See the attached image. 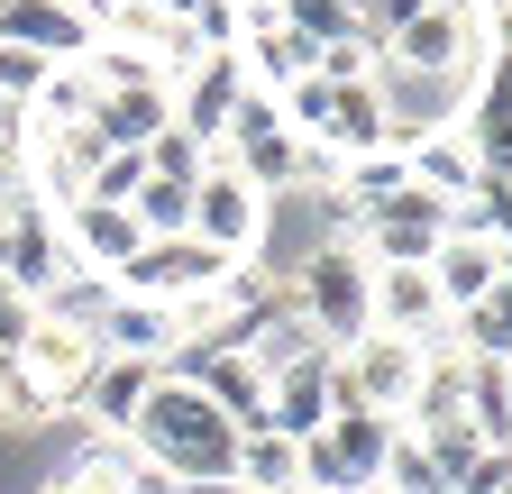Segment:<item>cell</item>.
<instances>
[{"mask_svg": "<svg viewBox=\"0 0 512 494\" xmlns=\"http://www.w3.org/2000/svg\"><path fill=\"white\" fill-rule=\"evenodd\" d=\"M128 449L156 458L174 485H211V476H229V458H238V421H229L202 385L156 376V394L138 403V421H128Z\"/></svg>", "mask_w": 512, "mask_h": 494, "instance_id": "obj_1", "label": "cell"}, {"mask_svg": "<svg viewBox=\"0 0 512 494\" xmlns=\"http://www.w3.org/2000/svg\"><path fill=\"white\" fill-rule=\"evenodd\" d=\"M266 229H275V202L256 193L229 156H211L202 183H192V229H183V238H202L211 257L238 266V257H266Z\"/></svg>", "mask_w": 512, "mask_h": 494, "instance_id": "obj_2", "label": "cell"}, {"mask_svg": "<svg viewBox=\"0 0 512 494\" xmlns=\"http://www.w3.org/2000/svg\"><path fill=\"white\" fill-rule=\"evenodd\" d=\"M412 385H421V348H412V339L366 330L357 348H339V357H330V403H339V412L403 421V412H412Z\"/></svg>", "mask_w": 512, "mask_h": 494, "instance_id": "obj_3", "label": "cell"}, {"mask_svg": "<svg viewBox=\"0 0 512 494\" xmlns=\"http://www.w3.org/2000/svg\"><path fill=\"white\" fill-rule=\"evenodd\" d=\"M293 312L320 330V348H357L366 339V257L357 247H311L302 275H293Z\"/></svg>", "mask_w": 512, "mask_h": 494, "instance_id": "obj_4", "label": "cell"}, {"mask_svg": "<svg viewBox=\"0 0 512 494\" xmlns=\"http://www.w3.org/2000/svg\"><path fill=\"white\" fill-rule=\"evenodd\" d=\"M384 449H394V421H375V412H330L302 440V494H366Z\"/></svg>", "mask_w": 512, "mask_h": 494, "instance_id": "obj_5", "label": "cell"}, {"mask_svg": "<svg viewBox=\"0 0 512 494\" xmlns=\"http://www.w3.org/2000/svg\"><path fill=\"white\" fill-rule=\"evenodd\" d=\"M220 275H229V257H211L202 238H147L138 257H128V266L110 275V293H138V302H174V312H183V302H192V293H211Z\"/></svg>", "mask_w": 512, "mask_h": 494, "instance_id": "obj_6", "label": "cell"}, {"mask_svg": "<svg viewBox=\"0 0 512 494\" xmlns=\"http://www.w3.org/2000/svg\"><path fill=\"white\" fill-rule=\"evenodd\" d=\"M10 366L46 394V412L64 421V412L83 403V385L101 376V339H92V330H64V321H46V312H37V330H28V348H19Z\"/></svg>", "mask_w": 512, "mask_h": 494, "instance_id": "obj_7", "label": "cell"}, {"mask_svg": "<svg viewBox=\"0 0 512 494\" xmlns=\"http://www.w3.org/2000/svg\"><path fill=\"white\" fill-rule=\"evenodd\" d=\"M366 330L412 339V348L448 339V302H439L430 266H366Z\"/></svg>", "mask_w": 512, "mask_h": 494, "instance_id": "obj_8", "label": "cell"}, {"mask_svg": "<svg viewBox=\"0 0 512 494\" xmlns=\"http://www.w3.org/2000/svg\"><path fill=\"white\" fill-rule=\"evenodd\" d=\"M238 92H247L238 55H192V65L174 74V129H183V138H202V147L220 156V129H229Z\"/></svg>", "mask_w": 512, "mask_h": 494, "instance_id": "obj_9", "label": "cell"}, {"mask_svg": "<svg viewBox=\"0 0 512 494\" xmlns=\"http://www.w3.org/2000/svg\"><path fill=\"white\" fill-rule=\"evenodd\" d=\"M165 129H174V83H165V74L110 83L101 110H92V138H101V147H128V156H138L147 138H165Z\"/></svg>", "mask_w": 512, "mask_h": 494, "instance_id": "obj_10", "label": "cell"}, {"mask_svg": "<svg viewBox=\"0 0 512 494\" xmlns=\"http://www.w3.org/2000/svg\"><path fill=\"white\" fill-rule=\"evenodd\" d=\"M0 46H28V55H46V65H74V55H92V19L74 10V0H0Z\"/></svg>", "mask_w": 512, "mask_h": 494, "instance_id": "obj_11", "label": "cell"}, {"mask_svg": "<svg viewBox=\"0 0 512 494\" xmlns=\"http://www.w3.org/2000/svg\"><path fill=\"white\" fill-rule=\"evenodd\" d=\"M458 129H467L476 165H485L494 183H512V55H494V65H485V83H476L467 110H458Z\"/></svg>", "mask_w": 512, "mask_h": 494, "instance_id": "obj_12", "label": "cell"}, {"mask_svg": "<svg viewBox=\"0 0 512 494\" xmlns=\"http://www.w3.org/2000/svg\"><path fill=\"white\" fill-rule=\"evenodd\" d=\"M238 357L256 366V385H275V376H293V366H311V357H330V348H320V330H311V321L293 312V293H284V302H266V312L247 321Z\"/></svg>", "mask_w": 512, "mask_h": 494, "instance_id": "obj_13", "label": "cell"}, {"mask_svg": "<svg viewBox=\"0 0 512 494\" xmlns=\"http://www.w3.org/2000/svg\"><path fill=\"white\" fill-rule=\"evenodd\" d=\"M64 220V247H74V266L83 275H119L128 257H138V220H128V202H74V211H55Z\"/></svg>", "mask_w": 512, "mask_h": 494, "instance_id": "obj_14", "label": "cell"}, {"mask_svg": "<svg viewBox=\"0 0 512 494\" xmlns=\"http://www.w3.org/2000/svg\"><path fill=\"white\" fill-rule=\"evenodd\" d=\"M101 357H147L165 366L183 348V321H174V302H138V293H110V312H101Z\"/></svg>", "mask_w": 512, "mask_h": 494, "instance_id": "obj_15", "label": "cell"}, {"mask_svg": "<svg viewBox=\"0 0 512 494\" xmlns=\"http://www.w3.org/2000/svg\"><path fill=\"white\" fill-rule=\"evenodd\" d=\"M430 284H439V302H448V321L476 312V302L503 284V247L476 238V229H448V238H439V257H430Z\"/></svg>", "mask_w": 512, "mask_h": 494, "instance_id": "obj_16", "label": "cell"}, {"mask_svg": "<svg viewBox=\"0 0 512 494\" xmlns=\"http://www.w3.org/2000/svg\"><path fill=\"white\" fill-rule=\"evenodd\" d=\"M10 220V284L37 302L55 275H74V247H64V220L55 211H37V202H19V211H0Z\"/></svg>", "mask_w": 512, "mask_h": 494, "instance_id": "obj_17", "label": "cell"}, {"mask_svg": "<svg viewBox=\"0 0 512 494\" xmlns=\"http://www.w3.org/2000/svg\"><path fill=\"white\" fill-rule=\"evenodd\" d=\"M467 376H476V357H467L458 339H430V348H421V385H412L403 430H448V421H467Z\"/></svg>", "mask_w": 512, "mask_h": 494, "instance_id": "obj_18", "label": "cell"}, {"mask_svg": "<svg viewBox=\"0 0 512 494\" xmlns=\"http://www.w3.org/2000/svg\"><path fill=\"white\" fill-rule=\"evenodd\" d=\"M403 174L421 183L430 202H448V211H458V202L476 193V183H485V165H476L467 129H430V138H412V147H403Z\"/></svg>", "mask_w": 512, "mask_h": 494, "instance_id": "obj_19", "label": "cell"}, {"mask_svg": "<svg viewBox=\"0 0 512 494\" xmlns=\"http://www.w3.org/2000/svg\"><path fill=\"white\" fill-rule=\"evenodd\" d=\"M311 147H330V156H375V147H394V129H384V101L375 83H330V110H320V138Z\"/></svg>", "mask_w": 512, "mask_h": 494, "instance_id": "obj_20", "label": "cell"}, {"mask_svg": "<svg viewBox=\"0 0 512 494\" xmlns=\"http://www.w3.org/2000/svg\"><path fill=\"white\" fill-rule=\"evenodd\" d=\"M330 412H339V403H330V357H311V366H293V376H275V385H266V421H256V430L311 440Z\"/></svg>", "mask_w": 512, "mask_h": 494, "instance_id": "obj_21", "label": "cell"}, {"mask_svg": "<svg viewBox=\"0 0 512 494\" xmlns=\"http://www.w3.org/2000/svg\"><path fill=\"white\" fill-rule=\"evenodd\" d=\"M92 110H101V74L83 65H46V83L28 92V129H92Z\"/></svg>", "mask_w": 512, "mask_h": 494, "instance_id": "obj_22", "label": "cell"}, {"mask_svg": "<svg viewBox=\"0 0 512 494\" xmlns=\"http://www.w3.org/2000/svg\"><path fill=\"white\" fill-rule=\"evenodd\" d=\"M229 476L247 494H302V440H284V430H238Z\"/></svg>", "mask_w": 512, "mask_h": 494, "instance_id": "obj_23", "label": "cell"}, {"mask_svg": "<svg viewBox=\"0 0 512 494\" xmlns=\"http://www.w3.org/2000/svg\"><path fill=\"white\" fill-rule=\"evenodd\" d=\"M37 494H119V440H101V430H83L74 458H64Z\"/></svg>", "mask_w": 512, "mask_h": 494, "instance_id": "obj_24", "label": "cell"}, {"mask_svg": "<svg viewBox=\"0 0 512 494\" xmlns=\"http://www.w3.org/2000/svg\"><path fill=\"white\" fill-rule=\"evenodd\" d=\"M37 312L46 321H64V330H101V312H110V275H55L46 293H37Z\"/></svg>", "mask_w": 512, "mask_h": 494, "instance_id": "obj_25", "label": "cell"}, {"mask_svg": "<svg viewBox=\"0 0 512 494\" xmlns=\"http://www.w3.org/2000/svg\"><path fill=\"white\" fill-rule=\"evenodd\" d=\"M128 220H138V238H183V229H192V183L147 174L138 193H128Z\"/></svg>", "mask_w": 512, "mask_h": 494, "instance_id": "obj_26", "label": "cell"}, {"mask_svg": "<svg viewBox=\"0 0 512 494\" xmlns=\"http://www.w3.org/2000/svg\"><path fill=\"white\" fill-rule=\"evenodd\" d=\"M448 339H458L467 357H512V284H494L476 312H458V321H448Z\"/></svg>", "mask_w": 512, "mask_h": 494, "instance_id": "obj_27", "label": "cell"}, {"mask_svg": "<svg viewBox=\"0 0 512 494\" xmlns=\"http://www.w3.org/2000/svg\"><path fill=\"white\" fill-rule=\"evenodd\" d=\"M403 183H412V174H403V147H375V156H357V165H348L339 193H348L357 211H375V202H394Z\"/></svg>", "mask_w": 512, "mask_h": 494, "instance_id": "obj_28", "label": "cell"}, {"mask_svg": "<svg viewBox=\"0 0 512 494\" xmlns=\"http://www.w3.org/2000/svg\"><path fill=\"white\" fill-rule=\"evenodd\" d=\"M138 156H147V174H165V183H202V165H211V147H202V138H183V129L147 138Z\"/></svg>", "mask_w": 512, "mask_h": 494, "instance_id": "obj_29", "label": "cell"}, {"mask_svg": "<svg viewBox=\"0 0 512 494\" xmlns=\"http://www.w3.org/2000/svg\"><path fill=\"white\" fill-rule=\"evenodd\" d=\"M284 28H302L311 46H339V37H357V10L348 0H284Z\"/></svg>", "mask_w": 512, "mask_h": 494, "instance_id": "obj_30", "label": "cell"}, {"mask_svg": "<svg viewBox=\"0 0 512 494\" xmlns=\"http://www.w3.org/2000/svg\"><path fill=\"white\" fill-rule=\"evenodd\" d=\"M147 183V156H128V147H110L101 165H92V202H128Z\"/></svg>", "mask_w": 512, "mask_h": 494, "instance_id": "obj_31", "label": "cell"}, {"mask_svg": "<svg viewBox=\"0 0 512 494\" xmlns=\"http://www.w3.org/2000/svg\"><path fill=\"white\" fill-rule=\"evenodd\" d=\"M28 202V119L19 129H0V211Z\"/></svg>", "mask_w": 512, "mask_h": 494, "instance_id": "obj_32", "label": "cell"}, {"mask_svg": "<svg viewBox=\"0 0 512 494\" xmlns=\"http://www.w3.org/2000/svg\"><path fill=\"white\" fill-rule=\"evenodd\" d=\"M46 83V55H28V46H0V101H19L28 110V92Z\"/></svg>", "mask_w": 512, "mask_h": 494, "instance_id": "obj_33", "label": "cell"}, {"mask_svg": "<svg viewBox=\"0 0 512 494\" xmlns=\"http://www.w3.org/2000/svg\"><path fill=\"white\" fill-rule=\"evenodd\" d=\"M28 330H37V302L10 284V293H0V357H19V348H28Z\"/></svg>", "mask_w": 512, "mask_h": 494, "instance_id": "obj_34", "label": "cell"}, {"mask_svg": "<svg viewBox=\"0 0 512 494\" xmlns=\"http://www.w3.org/2000/svg\"><path fill=\"white\" fill-rule=\"evenodd\" d=\"M476 19H485V37H494V55H512V0H476Z\"/></svg>", "mask_w": 512, "mask_h": 494, "instance_id": "obj_35", "label": "cell"}, {"mask_svg": "<svg viewBox=\"0 0 512 494\" xmlns=\"http://www.w3.org/2000/svg\"><path fill=\"white\" fill-rule=\"evenodd\" d=\"M238 19H284V0H238Z\"/></svg>", "mask_w": 512, "mask_h": 494, "instance_id": "obj_36", "label": "cell"}, {"mask_svg": "<svg viewBox=\"0 0 512 494\" xmlns=\"http://www.w3.org/2000/svg\"><path fill=\"white\" fill-rule=\"evenodd\" d=\"M183 494H247L238 476H211V485H183Z\"/></svg>", "mask_w": 512, "mask_h": 494, "instance_id": "obj_37", "label": "cell"}, {"mask_svg": "<svg viewBox=\"0 0 512 494\" xmlns=\"http://www.w3.org/2000/svg\"><path fill=\"white\" fill-rule=\"evenodd\" d=\"M494 385H503V403H512V357H494Z\"/></svg>", "mask_w": 512, "mask_h": 494, "instance_id": "obj_38", "label": "cell"}, {"mask_svg": "<svg viewBox=\"0 0 512 494\" xmlns=\"http://www.w3.org/2000/svg\"><path fill=\"white\" fill-rule=\"evenodd\" d=\"M503 284H512V247H503Z\"/></svg>", "mask_w": 512, "mask_h": 494, "instance_id": "obj_39", "label": "cell"}, {"mask_svg": "<svg viewBox=\"0 0 512 494\" xmlns=\"http://www.w3.org/2000/svg\"><path fill=\"white\" fill-rule=\"evenodd\" d=\"M74 10H83V0H74Z\"/></svg>", "mask_w": 512, "mask_h": 494, "instance_id": "obj_40", "label": "cell"}, {"mask_svg": "<svg viewBox=\"0 0 512 494\" xmlns=\"http://www.w3.org/2000/svg\"><path fill=\"white\" fill-rule=\"evenodd\" d=\"M366 494H375V485H366Z\"/></svg>", "mask_w": 512, "mask_h": 494, "instance_id": "obj_41", "label": "cell"}]
</instances>
